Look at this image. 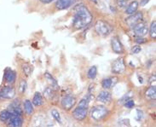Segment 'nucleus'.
<instances>
[{"mask_svg":"<svg viewBox=\"0 0 156 127\" xmlns=\"http://www.w3.org/2000/svg\"><path fill=\"white\" fill-rule=\"evenodd\" d=\"M92 15L83 4L77 5L74 9L73 25L76 29H82L92 21Z\"/></svg>","mask_w":156,"mask_h":127,"instance_id":"f257e3e1","label":"nucleus"},{"mask_svg":"<svg viewBox=\"0 0 156 127\" xmlns=\"http://www.w3.org/2000/svg\"><path fill=\"white\" fill-rule=\"evenodd\" d=\"M95 31L97 32V34H99L100 36L106 37L108 35H109L112 32V28L108 23H107L106 21L99 20L96 22L95 24Z\"/></svg>","mask_w":156,"mask_h":127,"instance_id":"f03ea898","label":"nucleus"},{"mask_svg":"<svg viewBox=\"0 0 156 127\" xmlns=\"http://www.w3.org/2000/svg\"><path fill=\"white\" fill-rule=\"evenodd\" d=\"M108 109L104 106H101V105L93 107L90 109V116L95 120H100L103 119L108 115Z\"/></svg>","mask_w":156,"mask_h":127,"instance_id":"7ed1b4c3","label":"nucleus"},{"mask_svg":"<svg viewBox=\"0 0 156 127\" xmlns=\"http://www.w3.org/2000/svg\"><path fill=\"white\" fill-rule=\"evenodd\" d=\"M132 29L134 31V33L136 34V36H139V37H144L148 33V26L144 21L138 22L137 24H136L132 27Z\"/></svg>","mask_w":156,"mask_h":127,"instance_id":"20e7f679","label":"nucleus"},{"mask_svg":"<svg viewBox=\"0 0 156 127\" xmlns=\"http://www.w3.org/2000/svg\"><path fill=\"white\" fill-rule=\"evenodd\" d=\"M125 62H124V59L122 57L118 58L114 61L112 65V72L115 73V74H119V73H122L125 71Z\"/></svg>","mask_w":156,"mask_h":127,"instance_id":"39448f33","label":"nucleus"},{"mask_svg":"<svg viewBox=\"0 0 156 127\" xmlns=\"http://www.w3.org/2000/svg\"><path fill=\"white\" fill-rule=\"evenodd\" d=\"M16 96V90L12 86H4L0 90L1 99H12Z\"/></svg>","mask_w":156,"mask_h":127,"instance_id":"423d86ee","label":"nucleus"},{"mask_svg":"<svg viewBox=\"0 0 156 127\" xmlns=\"http://www.w3.org/2000/svg\"><path fill=\"white\" fill-rule=\"evenodd\" d=\"M143 14L142 12H136L133 15H131L129 17H127L126 22L127 23V25H129L131 27H133L136 24H137L138 22L143 21Z\"/></svg>","mask_w":156,"mask_h":127,"instance_id":"0eeeda50","label":"nucleus"},{"mask_svg":"<svg viewBox=\"0 0 156 127\" xmlns=\"http://www.w3.org/2000/svg\"><path fill=\"white\" fill-rule=\"evenodd\" d=\"M111 46H112L113 51L116 54H122L124 52V47H123L122 44L120 42V40L119 39L118 37H114L112 38Z\"/></svg>","mask_w":156,"mask_h":127,"instance_id":"6e6552de","label":"nucleus"},{"mask_svg":"<svg viewBox=\"0 0 156 127\" xmlns=\"http://www.w3.org/2000/svg\"><path fill=\"white\" fill-rule=\"evenodd\" d=\"M87 114H88L87 108L77 107L76 108L73 110V116L77 120H84L86 118Z\"/></svg>","mask_w":156,"mask_h":127,"instance_id":"1a4fd4ad","label":"nucleus"},{"mask_svg":"<svg viewBox=\"0 0 156 127\" xmlns=\"http://www.w3.org/2000/svg\"><path fill=\"white\" fill-rule=\"evenodd\" d=\"M76 0H57L55 3V8L59 10L67 9L75 4Z\"/></svg>","mask_w":156,"mask_h":127,"instance_id":"9d476101","label":"nucleus"},{"mask_svg":"<svg viewBox=\"0 0 156 127\" xmlns=\"http://www.w3.org/2000/svg\"><path fill=\"white\" fill-rule=\"evenodd\" d=\"M6 123L8 127H21L23 124V119L21 116H13Z\"/></svg>","mask_w":156,"mask_h":127,"instance_id":"9b49d317","label":"nucleus"},{"mask_svg":"<svg viewBox=\"0 0 156 127\" xmlns=\"http://www.w3.org/2000/svg\"><path fill=\"white\" fill-rule=\"evenodd\" d=\"M74 103H75V99H74V97H71V96L64 97L62 98V106L66 110L71 109L72 107L74 105Z\"/></svg>","mask_w":156,"mask_h":127,"instance_id":"f8f14e48","label":"nucleus"},{"mask_svg":"<svg viewBox=\"0 0 156 127\" xmlns=\"http://www.w3.org/2000/svg\"><path fill=\"white\" fill-rule=\"evenodd\" d=\"M4 79L9 84H13L16 79V74L11 68H6L4 70Z\"/></svg>","mask_w":156,"mask_h":127,"instance_id":"ddd939ff","label":"nucleus"},{"mask_svg":"<svg viewBox=\"0 0 156 127\" xmlns=\"http://www.w3.org/2000/svg\"><path fill=\"white\" fill-rule=\"evenodd\" d=\"M97 99L98 102H102V103H108L112 100V95L108 91L103 90V91H101L99 93V95L97 96Z\"/></svg>","mask_w":156,"mask_h":127,"instance_id":"4468645a","label":"nucleus"},{"mask_svg":"<svg viewBox=\"0 0 156 127\" xmlns=\"http://www.w3.org/2000/svg\"><path fill=\"white\" fill-rule=\"evenodd\" d=\"M138 6H139V4H138L137 1H132L131 4H128L126 9V13L127 15H130V16L135 14L137 10V9H138Z\"/></svg>","mask_w":156,"mask_h":127,"instance_id":"2eb2a0df","label":"nucleus"},{"mask_svg":"<svg viewBox=\"0 0 156 127\" xmlns=\"http://www.w3.org/2000/svg\"><path fill=\"white\" fill-rule=\"evenodd\" d=\"M116 82H117V78H107L102 80L101 85L104 89H109L115 85Z\"/></svg>","mask_w":156,"mask_h":127,"instance_id":"dca6fc26","label":"nucleus"},{"mask_svg":"<svg viewBox=\"0 0 156 127\" xmlns=\"http://www.w3.org/2000/svg\"><path fill=\"white\" fill-rule=\"evenodd\" d=\"M44 77L47 79V81L49 82V84L51 85V88H54V89H58V83L55 79L54 77L51 75L50 72H45L44 73Z\"/></svg>","mask_w":156,"mask_h":127,"instance_id":"f3484780","label":"nucleus"},{"mask_svg":"<svg viewBox=\"0 0 156 127\" xmlns=\"http://www.w3.org/2000/svg\"><path fill=\"white\" fill-rule=\"evenodd\" d=\"M24 110H25L26 114L27 115H32L34 114L33 103L28 99H27V100L24 101Z\"/></svg>","mask_w":156,"mask_h":127,"instance_id":"a211bd4d","label":"nucleus"},{"mask_svg":"<svg viewBox=\"0 0 156 127\" xmlns=\"http://www.w3.org/2000/svg\"><path fill=\"white\" fill-rule=\"evenodd\" d=\"M13 116L14 115L11 114V112L9 110V109H6V110L2 111L0 113V120L2 122H7L10 118H12Z\"/></svg>","mask_w":156,"mask_h":127,"instance_id":"6ab92c4d","label":"nucleus"},{"mask_svg":"<svg viewBox=\"0 0 156 127\" xmlns=\"http://www.w3.org/2000/svg\"><path fill=\"white\" fill-rule=\"evenodd\" d=\"M145 96L149 99L155 100L156 98V87L155 86H150L145 92Z\"/></svg>","mask_w":156,"mask_h":127,"instance_id":"aec40b11","label":"nucleus"},{"mask_svg":"<svg viewBox=\"0 0 156 127\" xmlns=\"http://www.w3.org/2000/svg\"><path fill=\"white\" fill-rule=\"evenodd\" d=\"M32 103L36 107L41 106L43 103V97L42 96H41V94L39 93V92H36V93L34 94Z\"/></svg>","mask_w":156,"mask_h":127,"instance_id":"412c9836","label":"nucleus"},{"mask_svg":"<svg viewBox=\"0 0 156 127\" xmlns=\"http://www.w3.org/2000/svg\"><path fill=\"white\" fill-rule=\"evenodd\" d=\"M97 74V68L96 66H92L91 68H90V69L88 70V72H87V76H88L89 79H94Z\"/></svg>","mask_w":156,"mask_h":127,"instance_id":"4be33fe9","label":"nucleus"},{"mask_svg":"<svg viewBox=\"0 0 156 127\" xmlns=\"http://www.w3.org/2000/svg\"><path fill=\"white\" fill-rule=\"evenodd\" d=\"M90 94H89L88 96L84 97L80 101L78 107H80V108H87V107H88L89 105V102H90Z\"/></svg>","mask_w":156,"mask_h":127,"instance_id":"5701e85b","label":"nucleus"},{"mask_svg":"<svg viewBox=\"0 0 156 127\" xmlns=\"http://www.w3.org/2000/svg\"><path fill=\"white\" fill-rule=\"evenodd\" d=\"M148 33L150 34V37L152 38H156V21H152L151 25H150V29L148 31Z\"/></svg>","mask_w":156,"mask_h":127,"instance_id":"b1692460","label":"nucleus"},{"mask_svg":"<svg viewBox=\"0 0 156 127\" xmlns=\"http://www.w3.org/2000/svg\"><path fill=\"white\" fill-rule=\"evenodd\" d=\"M44 97L48 99V100H51L53 98V96H54V93H53V89L51 88V87H47L46 89L44 90Z\"/></svg>","mask_w":156,"mask_h":127,"instance_id":"393cba45","label":"nucleus"},{"mask_svg":"<svg viewBox=\"0 0 156 127\" xmlns=\"http://www.w3.org/2000/svg\"><path fill=\"white\" fill-rule=\"evenodd\" d=\"M51 115H52L53 118L55 119V120L56 122H58L59 124L62 123V118H61V116H60V114L58 111L55 110V109L51 110Z\"/></svg>","mask_w":156,"mask_h":127,"instance_id":"a878e982","label":"nucleus"},{"mask_svg":"<svg viewBox=\"0 0 156 127\" xmlns=\"http://www.w3.org/2000/svg\"><path fill=\"white\" fill-rule=\"evenodd\" d=\"M26 89H27V82L24 79H21L20 82V85H19V92L21 94L24 93Z\"/></svg>","mask_w":156,"mask_h":127,"instance_id":"bb28decb","label":"nucleus"},{"mask_svg":"<svg viewBox=\"0 0 156 127\" xmlns=\"http://www.w3.org/2000/svg\"><path fill=\"white\" fill-rule=\"evenodd\" d=\"M22 69L27 75H30L31 74V67L28 64H23L22 65Z\"/></svg>","mask_w":156,"mask_h":127,"instance_id":"cd10ccee","label":"nucleus"},{"mask_svg":"<svg viewBox=\"0 0 156 127\" xmlns=\"http://www.w3.org/2000/svg\"><path fill=\"white\" fill-rule=\"evenodd\" d=\"M134 105H135V102L132 99H129L128 101L125 102V107L127 108H131L134 107Z\"/></svg>","mask_w":156,"mask_h":127,"instance_id":"c85d7f7f","label":"nucleus"},{"mask_svg":"<svg viewBox=\"0 0 156 127\" xmlns=\"http://www.w3.org/2000/svg\"><path fill=\"white\" fill-rule=\"evenodd\" d=\"M141 51H142V48H141L140 45H135L131 49V53L132 54H138Z\"/></svg>","mask_w":156,"mask_h":127,"instance_id":"c756f323","label":"nucleus"},{"mask_svg":"<svg viewBox=\"0 0 156 127\" xmlns=\"http://www.w3.org/2000/svg\"><path fill=\"white\" fill-rule=\"evenodd\" d=\"M135 41L138 44H144V43L146 42V39L144 38V37H139V36H136L135 38Z\"/></svg>","mask_w":156,"mask_h":127,"instance_id":"7c9ffc66","label":"nucleus"},{"mask_svg":"<svg viewBox=\"0 0 156 127\" xmlns=\"http://www.w3.org/2000/svg\"><path fill=\"white\" fill-rule=\"evenodd\" d=\"M127 2H128V0H117V4H118V5L120 8H123V7L126 6Z\"/></svg>","mask_w":156,"mask_h":127,"instance_id":"2f4dec72","label":"nucleus"},{"mask_svg":"<svg viewBox=\"0 0 156 127\" xmlns=\"http://www.w3.org/2000/svg\"><path fill=\"white\" fill-rule=\"evenodd\" d=\"M155 75H152L150 78V80H149V84L151 85V86H155Z\"/></svg>","mask_w":156,"mask_h":127,"instance_id":"473e14b6","label":"nucleus"},{"mask_svg":"<svg viewBox=\"0 0 156 127\" xmlns=\"http://www.w3.org/2000/svg\"><path fill=\"white\" fill-rule=\"evenodd\" d=\"M148 2H149V0H141L140 1V4L142 6H144V5H146V4H148Z\"/></svg>","mask_w":156,"mask_h":127,"instance_id":"72a5a7b5","label":"nucleus"},{"mask_svg":"<svg viewBox=\"0 0 156 127\" xmlns=\"http://www.w3.org/2000/svg\"><path fill=\"white\" fill-rule=\"evenodd\" d=\"M40 1L42 2L43 4H49V3H51L54 0H40Z\"/></svg>","mask_w":156,"mask_h":127,"instance_id":"f704fd0d","label":"nucleus"},{"mask_svg":"<svg viewBox=\"0 0 156 127\" xmlns=\"http://www.w3.org/2000/svg\"><path fill=\"white\" fill-rule=\"evenodd\" d=\"M92 3H94V4H97V0H90Z\"/></svg>","mask_w":156,"mask_h":127,"instance_id":"c9c22d12","label":"nucleus"}]
</instances>
